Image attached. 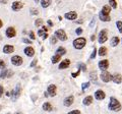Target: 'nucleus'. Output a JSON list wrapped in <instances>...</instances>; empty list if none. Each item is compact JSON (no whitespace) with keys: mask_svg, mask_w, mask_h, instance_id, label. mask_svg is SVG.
I'll return each mask as SVG.
<instances>
[{"mask_svg":"<svg viewBox=\"0 0 122 114\" xmlns=\"http://www.w3.org/2000/svg\"><path fill=\"white\" fill-rule=\"evenodd\" d=\"M13 74V73L11 70H8V73H7V78H11V75Z\"/></svg>","mask_w":122,"mask_h":114,"instance_id":"de8ad7c7","label":"nucleus"},{"mask_svg":"<svg viewBox=\"0 0 122 114\" xmlns=\"http://www.w3.org/2000/svg\"><path fill=\"white\" fill-rule=\"evenodd\" d=\"M64 16H65V18L68 21H74V20H76V17H77V14H76L75 11H70V12L65 13Z\"/></svg>","mask_w":122,"mask_h":114,"instance_id":"9b49d317","label":"nucleus"},{"mask_svg":"<svg viewBox=\"0 0 122 114\" xmlns=\"http://www.w3.org/2000/svg\"><path fill=\"white\" fill-rule=\"evenodd\" d=\"M76 34H77V35H79V34H81L82 33V29L81 28H78V29H76Z\"/></svg>","mask_w":122,"mask_h":114,"instance_id":"c03bdc74","label":"nucleus"},{"mask_svg":"<svg viewBox=\"0 0 122 114\" xmlns=\"http://www.w3.org/2000/svg\"><path fill=\"white\" fill-rule=\"evenodd\" d=\"M11 63H12L13 65H15V66H20V64L22 63V58L20 56H18V55H15V56H13L12 58H11Z\"/></svg>","mask_w":122,"mask_h":114,"instance_id":"0eeeda50","label":"nucleus"},{"mask_svg":"<svg viewBox=\"0 0 122 114\" xmlns=\"http://www.w3.org/2000/svg\"><path fill=\"white\" fill-rule=\"evenodd\" d=\"M68 114H81V111H79V110H72V111H70Z\"/></svg>","mask_w":122,"mask_h":114,"instance_id":"58836bf2","label":"nucleus"},{"mask_svg":"<svg viewBox=\"0 0 122 114\" xmlns=\"http://www.w3.org/2000/svg\"><path fill=\"white\" fill-rule=\"evenodd\" d=\"M95 39H96V37H95V35H93V36L91 37V40H92V41H95Z\"/></svg>","mask_w":122,"mask_h":114,"instance_id":"3c124183","label":"nucleus"},{"mask_svg":"<svg viewBox=\"0 0 122 114\" xmlns=\"http://www.w3.org/2000/svg\"><path fill=\"white\" fill-rule=\"evenodd\" d=\"M7 114H11V113H7Z\"/></svg>","mask_w":122,"mask_h":114,"instance_id":"4d7b16f0","label":"nucleus"},{"mask_svg":"<svg viewBox=\"0 0 122 114\" xmlns=\"http://www.w3.org/2000/svg\"><path fill=\"white\" fill-rule=\"evenodd\" d=\"M25 54L29 57H32V56L35 55V50H34L33 47H26L25 49Z\"/></svg>","mask_w":122,"mask_h":114,"instance_id":"dca6fc26","label":"nucleus"},{"mask_svg":"<svg viewBox=\"0 0 122 114\" xmlns=\"http://www.w3.org/2000/svg\"><path fill=\"white\" fill-rule=\"evenodd\" d=\"M99 55L100 56H106L107 55V48L106 47H101L99 49Z\"/></svg>","mask_w":122,"mask_h":114,"instance_id":"393cba45","label":"nucleus"},{"mask_svg":"<svg viewBox=\"0 0 122 114\" xmlns=\"http://www.w3.org/2000/svg\"><path fill=\"white\" fill-rule=\"evenodd\" d=\"M11 7H12V9L14 11H18V10H20L22 7H24V3L20 2V1H14L12 3V5H11Z\"/></svg>","mask_w":122,"mask_h":114,"instance_id":"1a4fd4ad","label":"nucleus"},{"mask_svg":"<svg viewBox=\"0 0 122 114\" xmlns=\"http://www.w3.org/2000/svg\"><path fill=\"white\" fill-rule=\"evenodd\" d=\"M109 3H110V6H112L113 8H117V2H116V0H109Z\"/></svg>","mask_w":122,"mask_h":114,"instance_id":"c756f323","label":"nucleus"},{"mask_svg":"<svg viewBox=\"0 0 122 114\" xmlns=\"http://www.w3.org/2000/svg\"><path fill=\"white\" fill-rule=\"evenodd\" d=\"M56 41H57V38L56 37H52L51 38V43L52 44H56Z\"/></svg>","mask_w":122,"mask_h":114,"instance_id":"37998d69","label":"nucleus"},{"mask_svg":"<svg viewBox=\"0 0 122 114\" xmlns=\"http://www.w3.org/2000/svg\"><path fill=\"white\" fill-rule=\"evenodd\" d=\"M110 11H111V8H110L109 5H105L104 7H103L102 11H100V12H102L103 14H105V16H109Z\"/></svg>","mask_w":122,"mask_h":114,"instance_id":"412c9836","label":"nucleus"},{"mask_svg":"<svg viewBox=\"0 0 122 114\" xmlns=\"http://www.w3.org/2000/svg\"><path fill=\"white\" fill-rule=\"evenodd\" d=\"M22 41H24V43H26V44H32V42H30L29 39H22Z\"/></svg>","mask_w":122,"mask_h":114,"instance_id":"49530a36","label":"nucleus"},{"mask_svg":"<svg viewBox=\"0 0 122 114\" xmlns=\"http://www.w3.org/2000/svg\"><path fill=\"white\" fill-rule=\"evenodd\" d=\"M86 40L85 38L81 37V38H77V39H75L73 41V46L75 49H78L79 50V49H82L86 46Z\"/></svg>","mask_w":122,"mask_h":114,"instance_id":"f03ea898","label":"nucleus"},{"mask_svg":"<svg viewBox=\"0 0 122 114\" xmlns=\"http://www.w3.org/2000/svg\"><path fill=\"white\" fill-rule=\"evenodd\" d=\"M99 17H100V20L102 21H111V17H110L109 16H105V14H103L102 12L99 13Z\"/></svg>","mask_w":122,"mask_h":114,"instance_id":"6ab92c4d","label":"nucleus"},{"mask_svg":"<svg viewBox=\"0 0 122 114\" xmlns=\"http://www.w3.org/2000/svg\"><path fill=\"white\" fill-rule=\"evenodd\" d=\"M20 93H21V87H20V83H18L16 86V88H15V90L11 91V98H12V100L13 101L17 100V98L20 96Z\"/></svg>","mask_w":122,"mask_h":114,"instance_id":"7ed1b4c3","label":"nucleus"},{"mask_svg":"<svg viewBox=\"0 0 122 114\" xmlns=\"http://www.w3.org/2000/svg\"><path fill=\"white\" fill-rule=\"evenodd\" d=\"M92 103H93V97H92V96H87V97H86L85 99H83V104H85V105L89 106Z\"/></svg>","mask_w":122,"mask_h":114,"instance_id":"4be33fe9","label":"nucleus"},{"mask_svg":"<svg viewBox=\"0 0 122 114\" xmlns=\"http://www.w3.org/2000/svg\"><path fill=\"white\" fill-rule=\"evenodd\" d=\"M109 109L112 110V111H120L121 110L120 102L118 101L116 98L111 97L110 98V102H109Z\"/></svg>","mask_w":122,"mask_h":114,"instance_id":"f257e3e1","label":"nucleus"},{"mask_svg":"<svg viewBox=\"0 0 122 114\" xmlns=\"http://www.w3.org/2000/svg\"><path fill=\"white\" fill-rule=\"evenodd\" d=\"M43 109L45 110V111H48V112H50L53 110V107H52V105L49 103V102H46V103L43 104Z\"/></svg>","mask_w":122,"mask_h":114,"instance_id":"aec40b11","label":"nucleus"},{"mask_svg":"<svg viewBox=\"0 0 122 114\" xmlns=\"http://www.w3.org/2000/svg\"><path fill=\"white\" fill-rule=\"evenodd\" d=\"M7 73H8V70L7 69H3L2 71H1V73H0V78H7Z\"/></svg>","mask_w":122,"mask_h":114,"instance_id":"c85d7f7f","label":"nucleus"},{"mask_svg":"<svg viewBox=\"0 0 122 114\" xmlns=\"http://www.w3.org/2000/svg\"><path fill=\"white\" fill-rule=\"evenodd\" d=\"M56 86L55 85H50L48 87V90H47V93L49 94V96H51V97H54L56 96Z\"/></svg>","mask_w":122,"mask_h":114,"instance_id":"9d476101","label":"nucleus"},{"mask_svg":"<svg viewBox=\"0 0 122 114\" xmlns=\"http://www.w3.org/2000/svg\"><path fill=\"white\" fill-rule=\"evenodd\" d=\"M30 39H32V40H35V39H36L35 33H34L33 31H30Z\"/></svg>","mask_w":122,"mask_h":114,"instance_id":"c9c22d12","label":"nucleus"},{"mask_svg":"<svg viewBox=\"0 0 122 114\" xmlns=\"http://www.w3.org/2000/svg\"><path fill=\"white\" fill-rule=\"evenodd\" d=\"M60 59H61V56L60 55H54L52 57V63L54 64V63H57V62H59L60 61Z\"/></svg>","mask_w":122,"mask_h":114,"instance_id":"cd10ccee","label":"nucleus"},{"mask_svg":"<svg viewBox=\"0 0 122 114\" xmlns=\"http://www.w3.org/2000/svg\"><path fill=\"white\" fill-rule=\"evenodd\" d=\"M43 20L42 18H39V20H37L36 21H35V25L37 26H43Z\"/></svg>","mask_w":122,"mask_h":114,"instance_id":"7c9ffc66","label":"nucleus"},{"mask_svg":"<svg viewBox=\"0 0 122 114\" xmlns=\"http://www.w3.org/2000/svg\"><path fill=\"white\" fill-rule=\"evenodd\" d=\"M14 51V47L11 46V45H5L3 47V52L6 53V54H9V53H12Z\"/></svg>","mask_w":122,"mask_h":114,"instance_id":"f3484780","label":"nucleus"},{"mask_svg":"<svg viewBox=\"0 0 122 114\" xmlns=\"http://www.w3.org/2000/svg\"><path fill=\"white\" fill-rule=\"evenodd\" d=\"M119 42H120L119 38H118V37H113L112 39H111V46H112V47L117 46V45L119 44Z\"/></svg>","mask_w":122,"mask_h":114,"instance_id":"5701e85b","label":"nucleus"},{"mask_svg":"<svg viewBox=\"0 0 122 114\" xmlns=\"http://www.w3.org/2000/svg\"><path fill=\"white\" fill-rule=\"evenodd\" d=\"M38 63V59L36 58V59H34L33 60V62L30 63V67H34V66H36V64Z\"/></svg>","mask_w":122,"mask_h":114,"instance_id":"4c0bfd02","label":"nucleus"},{"mask_svg":"<svg viewBox=\"0 0 122 114\" xmlns=\"http://www.w3.org/2000/svg\"><path fill=\"white\" fill-rule=\"evenodd\" d=\"M47 22H48V25H49V26H53V22H52V21H50V20H49Z\"/></svg>","mask_w":122,"mask_h":114,"instance_id":"09e8293b","label":"nucleus"},{"mask_svg":"<svg viewBox=\"0 0 122 114\" xmlns=\"http://www.w3.org/2000/svg\"><path fill=\"white\" fill-rule=\"evenodd\" d=\"M79 71H81V69H79V68H78L77 73H72V78H76V77H78V74H79Z\"/></svg>","mask_w":122,"mask_h":114,"instance_id":"a19ab883","label":"nucleus"},{"mask_svg":"<svg viewBox=\"0 0 122 114\" xmlns=\"http://www.w3.org/2000/svg\"><path fill=\"white\" fill-rule=\"evenodd\" d=\"M96 54H97V49L94 48V51L92 52V55H91V59H94L96 57Z\"/></svg>","mask_w":122,"mask_h":114,"instance_id":"473e14b6","label":"nucleus"},{"mask_svg":"<svg viewBox=\"0 0 122 114\" xmlns=\"http://www.w3.org/2000/svg\"><path fill=\"white\" fill-rule=\"evenodd\" d=\"M5 34H6V36L8 38H13V37H15V35H16V32H15L14 28H12V26H9V28H7Z\"/></svg>","mask_w":122,"mask_h":114,"instance_id":"f8f14e48","label":"nucleus"},{"mask_svg":"<svg viewBox=\"0 0 122 114\" xmlns=\"http://www.w3.org/2000/svg\"><path fill=\"white\" fill-rule=\"evenodd\" d=\"M42 38H43L44 40H45V39H47V38H48V34H45V35H44L43 37H42Z\"/></svg>","mask_w":122,"mask_h":114,"instance_id":"8fccbe9b","label":"nucleus"},{"mask_svg":"<svg viewBox=\"0 0 122 114\" xmlns=\"http://www.w3.org/2000/svg\"><path fill=\"white\" fill-rule=\"evenodd\" d=\"M106 97V94L103 92L102 90H98L96 93H95V98L97 99V100H103V99H105Z\"/></svg>","mask_w":122,"mask_h":114,"instance_id":"ddd939ff","label":"nucleus"},{"mask_svg":"<svg viewBox=\"0 0 122 114\" xmlns=\"http://www.w3.org/2000/svg\"><path fill=\"white\" fill-rule=\"evenodd\" d=\"M30 13H32V14H38V13H39V11H38L37 9H35V8H32V9H30Z\"/></svg>","mask_w":122,"mask_h":114,"instance_id":"ea45409f","label":"nucleus"},{"mask_svg":"<svg viewBox=\"0 0 122 114\" xmlns=\"http://www.w3.org/2000/svg\"><path fill=\"white\" fill-rule=\"evenodd\" d=\"M55 37L57 38V39L61 40V41H66L67 40V36H66V34L63 30H57V31L55 32Z\"/></svg>","mask_w":122,"mask_h":114,"instance_id":"39448f33","label":"nucleus"},{"mask_svg":"<svg viewBox=\"0 0 122 114\" xmlns=\"http://www.w3.org/2000/svg\"><path fill=\"white\" fill-rule=\"evenodd\" d=\"M90 77H91L92 79H94V81H96V79H97V74H96V73H92Z\"/></svg>","mask_w":122,"mask_h":114,"instance_id":"e433bc0d","label":"nucleus"},{"mask_svg":"<svg viewBox=\"0 0 122 114\" xmlns=\"http://www.w3.org/2000/svg\"><path fill=\"white\" fill-rule=\"evenodd\" d=\"M50 4H51V0H42L41 1V5H42V7H44V8L48 7Z\"/></svg>","mask_w":122,"mask_h":114,"instance_id":"a878e982","label":"nucleus"},{"mask_svg":"<svg viewBox=\"0 0 122 114\" xmlns=\"http://www.w3.org/2000/svg\"><path fill=\"white\" fill-rule=\"evenodd\" d=\"M3 93H4V89H3L2 86H0V97L3 95Z\"/></svg>","mask_w":122,"mask_h":114,"instance_id":"a18cd8bd","label":"nucleus"},{"mask_svg":"<svg viewBox=\"0 0 122 114\" xmlns=\"http://www.w3.org/2000/svg\"><path fill=\"white\" fill-rule=\"evenodd\" d=\"M112 81L115 83H120L122 82V77H121V74H119V73H115V74L113 75Z\"/></svg>","mask_w":122,"mask_h":114,"instance_id":"a211bd4d","label":"nucleus"},{"mask_svg":"<svg viewBox=\"0 0 122 114\" xmlns=\"http://www.w3.org/2000/svg\"><path fill=\"white\" fill-rule=\"evenodd\" d=\"M76 22H77V24H82V20H78Z\"/></svg>","mask_w":122,"mask_h":114,"instance_id":"603ef678","label":"nucleus"},{"mask_svg":"<svg viewBox=\"0 0 122 114\" xmlns=\"http://www.w3.org/2000/svg\"><path fill=\"white\" fill-rule=\"evenodd\" d=\"M107 39H108V35H107V31L106 30H103V31L100 32V34H99V43H105V42L107 41Z\"/></svg>","mask_w":122,"mask_h":114,"instance_id":"423d86ee","label":"nucleus"},{"mask_svg":"<svg viewBox=\"0 0 122 114\" xmlns=\"http://www.w3.org/2000/svg\"><path fill=\"white\" fill-rule=\"evenodd\" d=\"M65 53H66V50H65V48H64V47H59V48L56 50V54H57V55L62 56V55L65 54Z\"/></svg>","mask_w":122,"mask_h":114,"instance_id":"b1692460","label":"nucleus"},{"mask_svg":"<svg viewBox=\"0 0 122 114\" xmlns=\"http://www.w3.org/2000/svg\"><path fill=\"white\" fill-rule=\"evenodd\" d=\"M4 66H5V63H4V61L0 59V68H4Z\"/></svg>","mask_w":122,"mask_h":114,"instance_id":"79ce46f5","label":"nucleus"},{"mask_svg":"<svg viewBox=\"0 0 122 114\" xmlns=\"http://www.w3.org/2000/svg\"><path fill=\"white\" fill-rule=\"evenodd\" d=\"M112 78H113V75H111V73H108V71H102V73H101V79L104 83H108L110 81H112Z\"/></svg>","mask_w":122,"mask_h":114,"instance_id":"20e7f679","label":"nucleus"},{"mask_svg":"<svg viewBox=\"0 0 122 114\" xmlns=\"http://www.w3.org/2000/svg\"><path fill=\"white\" fill-rule=\"evenodd\" d=\"M47 31H48L47 28H45V26H43V28H42L41 30H39V31H38V35H39L40 37H43V36L45 35V34L47 33Z\"/></svg>","mask_w":122,"mask_h":114,"instance_id":"bb28decb","label":"nucleus"},{"mask_svg":"<svg viewBox=\"0 0 122 114\" xmlns=\"http://www.w3.org/2000/svg\"><path fill=\"white\" fill-rule=\"evenodd\" d=\"M2 26H3V24H2V21H0V29H1V28H2Z\"/></svg>","mask_w":122,"mask_h":114,"instance_id":"864d4df0","label":"nucleus"},{"mask_svg":"<svg viewBox=\"0 0 122 114\" xmlns=\"http://www.w3.org/2000/svg\"><path fill=\"white\" fill-rule=\"evenodd\" d=\"M89 87H90V83H83L81 88H82V90H86V89L89 88Z\"/></svg>","mask_w":122,"mask_h":114,"instance_id":"72a5a7b5","label":"nucleus"},{"mask_svg":"<svg viewBox=\"0 0 122 114\" xmlns=\"http://www.w3.org/2000/svg\"><path fill=\"white\" fill-rule=\"evenodd\" d=\"M78 68H79V69H82L83 71H86V65H85L83 63H79Z\"/></svg>","mask_w":122,"mask_h":114,"instance_id":"f704fd0d","label":"nucleus"},{"mask_svg":"<svg viewBox=\"0 0 122 114\" xmlns=\"http://www.w3.org/2000/svg\"><path fill=\"white\" fill-rule=\"evenodd\" d=\"M70 65V60L69 59H64L63 61H61L59 64V69H65Z\"/></svg>","mask_w":122,"mask_h":114,"instance_id":"4468645a","label":"nucleus"},{"mask_svg":"<svg viewBox=\"0 0 122 114\" xmlns=\"http://www.w3.org/2000/svg\"><path fill=\"white\" fill-rule=\"evenodd\" d=\"M116 26H117V29L119 30V32L122 33V21H116Z\"/></svg>","mask_w":122,"mask_h":114,"instance_id":"2f4dec72","label":"nucleus"},{"mask_svg":"<svg viewBox=\"0 0 122 114\" xmlns=\"http://www.w3.org/2000/svg\"><path fill=\"white\" fill-rule=\"evenodd\" d=\"M99 67H100V69L105 71L107 68L109 67V61L107 59H104V60H101L100 62H99Z\"/></svg>","mask_w":122,"mask_h":114,"instance_id":"6e6552de","label":"nucleus"},{"mask_svg":"<svg viewBox=\"0 0 122 114\" xmlns=\"http://www.w3.org/2000/svg\"><path fill=\"white\" fill-rule=\"evenodd\" d=\"M15 114H21V113H20V112H17V113H15Z\"/></svg>","mask_w":122,"mask_h":114,"instance_id":"6e6d98bb","label":"nucleus"},{"mask_svg":"<svg viewBox=\"0 0 122 114\" xmlns=\"http://www.w3.org/2000/svg\"><path fill=\"white\" fill-rule=\"evenodd\" d=\"M73 101H74L73 96L66 97L65 99H64V105H65L66 107H69V106H71V105H72V103H73Z\"/></svg>","mask_w":122,"mask_h":114,"instance_id":"2eb2a0df","label":"nucleus"},{"mask_svg":"<svg viewBox=\"0 0 122 114\" xmlns=\"http://www.w3.org/2000/svg\"><path fill=\"white\" fill-rule=\"evenodd\" d=\"M35 2H36V3H38V2H39V0H35Z\"/></svg>","mask_w":122,"mask_h":114,"instance_id":"5fc2aeb1","label":"nucleus"}]
</instances>
